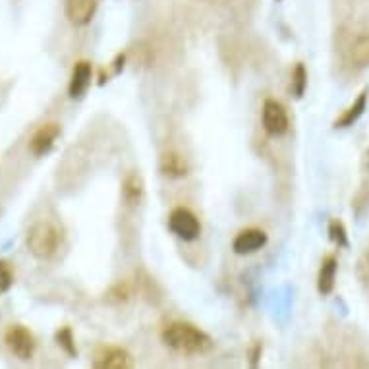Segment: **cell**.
I'll return each mask as SVG.
<instances>
[{
	"mask_svg": "<svg viewBox=\"0 0 369 369\" xmlns=\"http://www.w3.org/2000/svg\"><path fill=\"white\" fill-rule=\"evenodd\" d=\"M168 226H170V230H172L178 238L186 240V242H192V240H196L197 236L201 234L199 221H197L196 215L189 209H186V207H178V209H174L172 213H170Z\"/></svg>",
	"mask_w": 369,
	"mask_h": 369,
	"instance_id": "3",
	"label": "cell"
},
{
	"mask_svg": "<svg viewBox=\"0 0 369 369\" xmlns=\"http://www.w3.org/2000/svg\"><path fill=\"white\" fill-rule=\"evenodd\" d=\"M28 247L37 259H49L57 254L58 232L49 223H37L29 228Z\"/></svg>",
	"mask_w": 369,
	"mask_h": 369,
	"instance_id": "2",
	"label": "cell"
},
{
	"mask_svg": "<svg viewBox=\"0 0 369 369\" xmlns=\"http://www.w3.org/2000/svg\"><path fill=\"white\" fill-rule=\"evenodd\" d=\"M141 194H144V184L139 180V176L131 174L128 180L124 182V196L128 201H139L141 199Z\"/></svg>",
	"mask_w": 369,
	"mask_h": 369,
	"instance_id": "15",
	"label": "cell"
},
{
	"mask_svg": "<svg viewBox=\"0 0 369 369\" xmlns=\"http://www.w3.org/2000/svg\"><path fill=\"white\" fill-rule=\"evenodd\" d=\"M4 342H6L8 350L20 360H29L35 352V339H33L31 331H28L22 325L10 327L6 331V336H4Z\"/></svg>",
	"mask_w": 369,
	"mask_h": 369,
	"instance_id": "4",
	"label": "cell"
},
{
	"mask_svg": "<svg viewBox=\"0 0 369 369\" xmlns=\"http://www.w3.org/2000/svg\"><path fill=\"white\" fill-rule=\"evenodd\" d=\"M267 244V234L261 228H246L242 230L232 242V247L238 255H247L259 252L261 247Z\"/></svg>",
	"mask_w": 369,
	"mask_h": 369,
	"instance_id": "6",
	"label": "cell"
},
{
	"mask_svg": "<svg viewBox=\"0 0 369 369\" xmlns=\"http://www.w3.org/2000/svg\"><path fill=\"white\" fill-rule=\"evenodd\" d=\"M305 87H308V72H305V66L298 64L296 68H294V72H292V89H294L296 97H302V95H304Z\"/></svg>",
	"mask_w": 369,
	"mask_h": 369,
	"instance_id": "16",
	"label": "cell"
},
{
	"mask_svg": "<svg viewBox=\"0 0 369 369\" xmlns=\"http://www.w3.org/2000/svg\"><path fill=\"white\" fill-rule=\"evenodd\" d=\"M160 170H163L165 176H186L188 165H186V160L182 159L180 155L167 153V155L160 159Z\"/></svg>",
	"mask_w": 369,
	"mask_h": 369,
	"instance_id": "14",
	"label": "cell"
},
{
	"mask_svg": "<svg viewBox=\"0 0 369 369\" xmlns=\"http://www.w3.org/2000/svg\"><path fill=\"white\" fill-rule=\"evenodd\" d=\"M329 234H331V240L336 242L339 246H348V236H346V228L342 225L341 221H333L331 226H329Z\"/></svg>",
	"mask_w": 369,
	"mask_h": 369,
	"instance_id": "18",
	"label": "cell"
},
{
	"mask_svg": "<svg viewBox=\"0 0 369 369\" xmlns=\"http://www.w3.org/2000/svg\"><path fill=\"white\" fill-rule=\"evenodd\" d=\"M365 107H368V91L360 93V97H358V99H356V101L352 102L344 112H342L341 118H336L334 128H348V126H352V124L363 115Z\"/></svg>",
	"mask_w": 369,
	"mask_h": 369,
	"instance_id": "12",
	"label": "cell"
},
{
	"mask_svg": "<svg viewBox=\"0 0 369 369\" xmlns=\"http://www.w3.org/2000/svg\"><path fill=\"white\" fill-rule=\"evenodd\" d=\"M95 368L122 369L130 365V354L122 348H102L93 360Z\"/></svg>",
	"mask_w": 369,
	"mask_h": 369,
	"instance_id": "9",
	"label": "cell"
},
{
	"mask_svg": "<svg viewBox=\"0 0 369 369\" xmlns=\"http://www.w3.org/2000/svg\"><path fill=\"white\" fill-rule=\"evenodd\" d=\"M358 276L362 279L363 283H369V247L368 252L362 255L360 263H358Z\"/></svg>",
	"mask_w": 369,
	"mask_h": 369,
	"instance_id": "19",
	"label": "cell"
},
{
	"mask_svg": "<svg viewBox=\"0 0 369 369\" xmlns=\"http://www.w3.org/2000/svg\"><path fill=\"white\" fill-rule=\"evenodd\" d=\"M58 134H60V126H58V124H43V126L33 134V138L29 139V151L33 153V155H37V157L49 153L52 145H54V141H57Z\"/></svg>",
	"mask_w": 369,
	"mask_h": 369,
	"instance_id": "7",
	"label": "cell"
},
{
	"mask_svg": "<svg viewBox=\"0 0 369 369\" xmlns=\"http://www.w3.org/2000/svg\"><path fill=\"white\" fill-rule=\"evenodd\" d=\"M97 0H66V16L76 25H86L93 20Z\"/></svg>",
	"mask_w": 369,
	"mask_h": 369,
	"instance_id": "8",
	"label": "cell"
},
{
	"mask_svg": "<svg viewBox=\"0 0 369 369\" xmlns=\"http://www.w3.org/2000/svg\"><path fill=\"white\" fill-rule=\"evenodd\" d=\"M89 83H91V64L89 62H78L74 66L72 80H70V97L72 99L83 97Z\"/></svg>",
	"mask_w": 369,
	"mask_h": 369,
	"instance_id": "10",
	"label": "cell"
},
{
	"mask_svg": "<svg viewBox=\"0 0 369 369\" xmlns=\"http://www.w3.org/2000/svg\"><path fill=\"white\" fill-rule=\"evenodd\" d=\"M163 342L168 348H172L182 354H203L213 346V341L201 329L184 323V321H172L163 329Z\"/></svg>",
	"mask_w": 369,
	"mask_h": 369,
	"instance_id": "1",
	"label": "cell"
},
{
	"mask_svg": "<svg viewBox=\"0 0 369 369\" xmlns=\"http://www.w3.org/2000/svg\"><path fill=\"white\" fill-rule=\"evenodd\" d=\"M336 269H339V263H336V259H334L333 255L325 257L323 263H321V269H319V276H317V288L323 296H327V294L333 292L334 279H336Z\"/></svg>",
	"mask_w": 369,
	"mask_h": 369,
	"instance_id": "11",
	"label": "cell"
},
{
	"mask_svg": "<svg viewBox=\"0 0 369 369\" xmlns=\"http://www.w3.org/2000/svg\"><path fill=\"white\" fill-rule=\"evenodd\" d=\"M350 62L358 70H363L369 66V33H363L356 39L350 51Z\"/></svg>",
	"mask_w": 369,
	"mask_h": 369,
	"instance_id": "13",
	"label": "cell"
},
{
	"mask_svg": "<svg viewBox=\"0 0 369 369\" xmlns=\"http://www.w3.org/2000/svg\"><path fill=\"white\" fill-rule=\"evenodd\" d=\"M263 126H265V131L269 136H284L286 130H288V115H286V109L279 101H273L269 99L263 105Z\"/></svg>",
	"mask_w": 369,
	"mask_h": 369,
	"instance_id": "5",
	"label": "cell"
},
{
	"mask_svg": "<svg viewBox=\"0 0 369 369\" xmlns=\"http://www.w3.org/2000/svg\"><path fill=\"white\" fill-rule=\"evenodd\" d=\"M57 342L60 344V346L64 348L66 352L70 356H76V344H74V336H72V331L68 329V327H64V329H60L57 333Z\"/></svg>",
	"mask_w": 369,
	"mask_h": 369,
	"instance_id": "17",
	"label": "cell"
}]
</instances>
